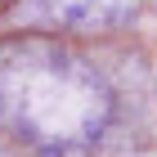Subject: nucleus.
Returning <instances> with one entry per match:
<instances>
[{
  "label": "nucleus",
  "instance_id": "f257e3e1",
  "mask_svg": "<svg viewBox=\"0 0 157 157\" xmlns=\"http://www.w3.org/2000/svg\"><path fill=\"white\" fill-rule=\"evenodd\" d=\"M112 117L117 90L90 54L54 36L0 40V130L27 157H90Z\"/></svg>",
  "mask_w": 157,
  "mask_h": 157
},
{
  "label": "nucleus",
  "instance_id": "f03ea898",
  "mask_svg": "<svg viewBox=\"0 0 157 157\" xmlns=\"http://www.w3.org/2000/svg\"><path fill=\"white\" fill-rule=\"evenodd\" d=\"M45 23L72 27V32H112L139 13L144 0H36Z\"/></svg>",
  "mask_w": 157,
  "mask_h": 157
}]
</instances>
